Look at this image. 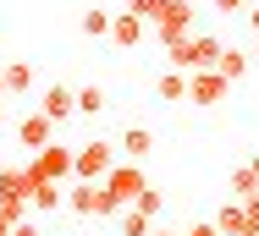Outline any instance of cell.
I'll return each mask as SVG.
<instances>
[{"instance_id":"cell-1","label":"cell","mask_w":259,"mask_h":236,"mask_svg":"<svg viewBox=\"0 0 259 236\" xmlns=\"http://www.w3.org/2000/svg\"><path fill=\"white\" fill-rule=\"evenodd\" d=\"M110 170H116V148L110 143H83L77 159H72V176L77 182H105Z\"/></svg>"},{"instance_id":"cell-2","label":"cell","mask_w":259,"mask_h":236,"mask_svg":"<svg viewBox=\"0 0 259 236\" xmlns=\"http://www.w3.org/2000/svg\"><path fill=\"white\" fill-rule=\"evenodd\" d=\"M100 187L110 192V198H116V203H121V209H133V203H138V192L149 187V176H144V170H138V159H127V165H116V170H110V176H105Z\"/></svg>"},{"instance_id":"cell-3","label":"cell","mask_w":259,"mask_h":236,"mask_svg":"<svg viewBox=\"0 0 259 236\" xmlns=\"http://www.w3.org/2000/svg\"><path fill=\"white\" fill-rule=\"evenodd\" d=\"M188 33H193V0H165V11H160V22H155V39L171 49L177 39H188Z\"/></svg>"},{"instance_id":"cell-4","label":"cell","mask_w":259,"mask_h":236,"mask_svg":"<svg viewBox=\"0 0 259 236\" xmlns=\"http://www.w3.org/2000/svg\"><path fill=\"white\" fill-rule=\"evenodd\" d=\"M72 159H77L72 148L50 143V148H39V154L28 159V170H33V176H45V182H66V176H72Z\"/></svg>"},{"instance_id":"cell-5","label":"cell","mask_w":259,"mask_h":236,"mask_svg":"<svg viewBox=\"0 0 259 236\" xmlns=\"http://www.w3.org/2000/svg\"><path fill=\"white\" fill-rule=\"evenodd\" d=\"M17 143H22V148H33V154H39V148H50V143H55V121L45 115V110H28V115L17 121Z\"/></svg>"},{"instance_id":"cell-6","label":"cell","mask_w":259,"mask_h":236,"mask_svg":"<svg viewBox=\"0 0 259 236\" xmlns=\"http://www.w3.org/2000/svg\"><path fill=\"white\" fill-rule=\"evenodd\" d=\"M226 94H232V83H226L215 66H209V72H188V99H193V104H221Z\"/></svg>"},{"instance_id":"cell-7","label":"cell","mask_w":259,"mask_h":236,"mask_svg":"<svg viewBox=\"0 0 259 236\" xmlns=\"http://www.w3.org/2000/svg\"><path fill=\"white\" fill-rule=\"evenodd\" d=\"M39 110L50 115L55 127H61V121H72V115H77V88H66V83H55V88H45V99H39Z\"/></svg>"},{"instance_id":"cell-8","label":"cell","mask_w":259,"mask_h":236,"mask_svg":"<svg viewBox=\"0 0 259 236\" xmlns=\"http://www.w3.org/2000/svg\"><path fill=\"white\" fill-rule=\"evenodd\" d=\"M28 203H33L39 214H50V209L66 203V192H61V182H45V176H33V170H28Z\"/></svg>"},{"instance_id":"cell-9","label":"cell","mask_w":259,"mask_h":236,"mask_svg":"<svg viewBox=\"0 0 259 236\" xmlns=\"http://www.w3.org/2000/svg\"><path fill=\"white\" fill-rule=\"evenodd\" d=\"M100 198H105L100 182H77V187L66 192V209H72V214H100Z\"/></svg>"},{"instance_id":"cell-10","label":"cell","mask_w":259,"mask_h":236,"mask_svg":"<svg viewBox=\"0 0 259 236\" xmlns=\"http://www.w3.org/2000/svg\"><path fill=\"white\" fill-rule=\"evenodd\" d=\"M248 66H254V55H248V49H221V61H215V72H221V77H226V83H243V77H248Z\"/></svg>"},{"instance_id":"cell-11","label":"cell","mask_w":259,"mask_h":236,"mask_svg":"<svg viewBox=\"0 0 259 236\" xmlns=\"http://www.w3.org/2000/svg\"><path fill=\"white\" fill-rule=\"evenodd\" d=\"M204 61H199V33H188V39H177L171 44V72H199Z\"/></svg>"},{"instance_id":"cell-12","label":"cell","mask_w":259,"mask_h":236,"mask_svg":"<svg viewBox=\"0 0 259 236\" xmlns=\"http://www.w3.org/2000/svg\"><path fill=\"white\" fill-rule=\"evenodd\" d=\"M215 231H221V236H254V231H248V214H243V203H226V209L215 214Z\"/></svg>"},{"instance_id":"cell-13","label":"cell","mask_w":259,"mask_h":236,"mask_svg":"<svg viewBox=\"0 0 259 236\" xmlns=\"http://www.w3.org/2000/svg\"><path fill=\"white\" fill-rule=\"evenodd\" d=\"M110 39H116V44H121V49H133V44H144V22H138V17H127V11H121V17H116V22H110Z\"/></svg>"},{"instance_id":"cell-14","label":"cell","mask_w":259,"mask_h":236,"mask_svg":"<svg viewBox=\"0 0 259 236\" xmlns=\"http://www.w3.org/2000/svg\"><path fill=\"white\" fill-rule=\"evenodd\" d=\"M0 77H6V94H28L33 66H28V61H6V66H0Z\"/></svg>"},{"instance_id":"cell-15","label":"cell","mask_w":259,"mask_h":236,"mask_svg":"<svg viewBox=\"0 0 259 236\" xmlns=\"http://www.w3.org/2000/svg\"><path fill=\"white\" fill-rule=\"evenodd\" d=\"M121 148H127V159H144V154L155 148V132H149V127H127V132H121Z\"/></svg>"},{"instance_id":"cell-16","label":"cell","mask_w":259,"mask_h":236,"mask_svg":"<svg viewBox=\"0 0 259 236\" xmlns=\"http://www.w3.org/2000/svg\"><path fill=\"white\" fill-rule=\"evenodd\" d=\"M155 94L165 99V104H177V99H188V72H160Z\"/></svg>"},{"instance_id":"cell-17","label":"cell","mask_w":259,"mask_h":236,"mask_svg":"<svg viewBox=\"0 0 259 236\" xmlns=\"http://www.w3.org/2000/svg\"><path fill=\"white\" fill-rule=\"evenodd\" d=\"M110 22H116V11H105V6L83 11V33H89V39H110Z\"/></svg>"},{"instance_id":"cell-18","label":"cell","mask_w":259,"mask_h":236,"mask_svg":"<svg viewBox=\"0 0 259 236\" xmlns=\"http://www.w3.org/2000/svg\"><path fill=\"white\" fill-rule=\"evenodd\" d=\"M6 192L28 198V165H6V170H0V198H6Z\"/></svg>"},{"instance_id":"cell-19","label":"cell","mask_w":259,"mask_h":236,"mask_svg":"<svg viewBox=\"0 0 259 236\" xmlns=\"http://www.w3.org/2000/svg\"><path fill=\"white\" fill-rule=\"evenodd\" d=\"M121 236H155V220L138 209H121Z\"/></svg>"},{"instance_id":"cell-20","label":"cell","mask_w":259,"mask_h":236,"mask_svg":"<svg viewBox=\"0 0 259 236\" xmlns=\"http://www.w3.org/2000/svg\"><path fill=\"white\" fill-rule=\"evenodd\" d=\"M100 110H105V88H100V83L77 88V115H100Z\"/></svg>"},{"instance_id":"cell-21","label":"cell","mask_w":259,"mask_h":236,"mask_svg":"<svg viewBox=\"0 0 259 236\" xmlns=\"http://www.w3.org/2000/svg\"><path fill=\"white\" fill-rule=\"evenodd\" d=\"M254 192H259V176L248 165H237V170H232V198H254Z\"/></svg>"},{"instance_id":"cell-22","label":"cell","mask_w":259,"mask_h":236,"mask_svg":"<svg viewBox=\"0 0 259 236\" xmlns=\"http://www.w3.org/2000/svg\"><path fill=\"white\" fill-rule=\"evenodd\" d=\"M0 214L17 225V220H28V214H33V203H28V198H17V192H6V198H0Z\"/></svg>"},{"instance_id":"cell-23","label":"cell","mask_w":259,"mask_h":236,"mask_svg":"<svg viewBox=\"0 0 259 236\" xmlns=\"http://www.w3.org/2000/svg\"><path fill=\"white\" fill-rule=\"evenodd\" d=\"M160 11H165V0H127V17H138V22H160Z\"/></svg>"},{"instance_id":"cell-24","label":"cell","mask_w":259,"mask_h":236,"mask_svg":"<svg viewBox=\"0 0 259 236\" xmlns=\"http://www.w3.org/2000/svg\"><path fill=\"white\" fill-rule=\"evenodd\" d=\"M133 209H138V214H149V220H160V214H165V198H160L155 187H144V192H138V203H133Z\"/></svg>"},{"instance_id":"cell-25","label":"cell","mask_w":259,"mask_h":236,"mask_svg":"<svg viewBox=\"0 0 259 236\" xmlns=\"http://www.w3.org/2000/svg\"><path fill=\"white\" fill-rule=\"evenodd\" d=\"M221 39H215V33H199V61H204V66H199V72H209V66H215V61H221Z\"/></svg>"},{"instance_id":"cell-26","label":"cell","mask_w":259,"mask_h":236,"mask_svg":"<svg viewBox=\"0 0 259 236\" xmlns=\"http://www.w3.org/2000/svg\"><path fill=\"white\" fill-rule=\"evenodd\" d=\"M215 11H226V17H248L254 0H215Z\"/></svg>"},{"instance_id":"cell-27","label":"cell","mask_w":259,"mask_h":236,"mask_svg":"<svg viewBox=\"0 0 259 236\" xmlns=\"http://www.w3.org/2000/svg\"><path fill=\"white\" fill-rule=\"evenodd\" d=\"M237 203H243V214H248V231L259 236V192H254V198H237Z\"/></svg>"},{"instance_id":"cell-28","label":"cell","mask_w":259,"mask_h":236,"mask_svg":"<svg viewBox=\"0 0 259 236\" xmlns=\"http://www.w3.org/2000/svg\"><path fill=\"white\" fill-rule=\"evenodd\" d=\"M11 236H45V231H39V220L28 214V220H17V225H11Z\"/></svg>"},{"instance_id":"cell-29","label":"cell","mask_w":259,"mask_h":236,"mask_svg":"<svg viewBox=\"0 0 259 236\" xmlns=\"http://www.w3.org/2000/svg\"><path fill=\"white\" fill-rule=\"evenodd\" d=\"M188 236H221V231H215V220H199V225H193Z\"/></svg>"},{"instance_id":"cell-30","label":"cell","mask_w":259,"mask_h":236,"mask_svg":"<svg viewBox=\"0 0 259 236\" xmlns=\"http://www.w3.org/2000/svg\"><path fill=\"white\" fill-rule=\"evenodd\" d=\"M248 28H254V33H259V0H254V11H248Z\"/></svg>"},{"instance_id":"cell-31","label":"cell","mask_w":259,"mask_h":236,"mask_svg":"<svg viewBox=\"0 0 259 236\" xmlns=\"http://www.w3.org/2000/svg\"><path fill=\"white\" fill-rule=\"evenodd\" d=\"M0 236H11V220H6V214H0Z\"/></svg>"},{"instance_id":"cell-32","label":"cell","mask_w":259,"mask_h":236,"mask_svg":"<svg viewBox=\"0 0 259 236\" xmlns=\"http://www.w3.org/2000/svg\"><path fill=\"white\" fill-rule=\"evenodd\" d=\"M248 170H254V176H259V154H254V159H248Z\"/></svg>"},{"instance_id":"cell-33","label":"cell","mask_w":259,"mask_h":236,"mask_svg":"<svg viewBox=\"0 0 259 236\" xmlns=\"http://www.w3.org/2000/svg\"><path fill=\"white\" fill-rule=\"evenodd\" d=\"M0 132H6V110H0Z\"/></svg>"},{"instance_id":"cell-34","label":"cell","mask_w":259,"mask_h":236,"mask_svg":"<svg viewBox=\"0 0 259 236\" xmlns=\"http://www.w3.org/2000/svg\"><path fill=\"white\" fill-rule=\"evenodd\" d=\"M254 66H259V44H254Z\"/></svg>"},{"instance_id":"cell-35","label":"cell","mask_w":259,"mask_h":236,"mask_svg":"<svg viewBox=\"0 0 259 236\" xmlns=\"http://www.w3.org/2000/svg\"><path fill=\"white\" fill-rule=\"evenodd\" d=\"M0 94H6V77H0Z\"/></svg>"},{"instance_id":"cell-36","label":"cell","mask_w":259,"mask_h":236,"mask_svg":"<svg viewBox=\"0 0 259 236\" xmlns=\"http://www.w3.org/2000/svg\"><path fill=\"white\" fill-rule=\"evenodd\" d=\"M155 236H171V231H155Z\"/></svg>"},{"instance_id":"cell-37","label":"cell","mask_w":259,"mask_h":236,"mask_svg":"<svg viewBox=\"0 0 259 236\" xmlns=\"http://www.w3.org/2000/svg\"><path fill=\"white\" fill-rule=\"evenodd\" d=\"M0 170H6V159H0Z\"/></svg>"}]
</instances>
